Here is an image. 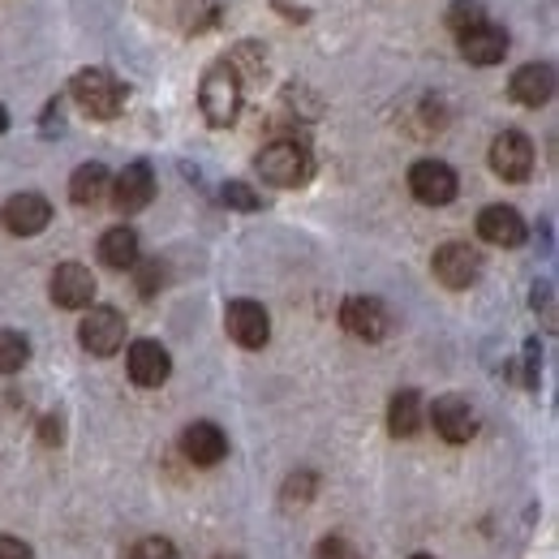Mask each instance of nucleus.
I'll return each mask as SVG.
<instances>
[{
	"instance_id": "nucleus-1",
	"label": "nucleus",
	"mask_w": 559,
	"mask_h": 559,
	"mask_svg": "<svg viewBox=\"0 0 559 559\" xmlns=\"http://www.w3.org/2000/svg\"><path fill=\"white\" fill-rule=\"evenodd\" d=\"M254 168H259V177H263L267 186L293 190V186H306V181H310V173H314V159H310L306 142L276 139V142H267V146L259 151Z\"/></svg>"
},
{
	"instance_id": "nucleus-2",
	"label": "nucleus",
	"mask_w": 559,
	"mask_h": 559,
	"mask_svg": "<svg viewBox=\"0 0 559 559\" xmlns=\"http://www.w3.org/2000/svg\"><path fill=\"white\" fill-rule=\"evenodd\" d=\"M199 104H203V117L215 130H228L241 112V78L228 61H215L203 73V86H199Z\"/></svg>"
},
{
	"instance_id": "nucleus-3",
	"label": "nucleus",
	"mask_w": 559,
	"mask_h": 559,
	"mask_svg": "<svg viewBox=\"0 0 559 559\" xmlns=\"http://www.w3.org/2000/svg\"><path fill=\"white\" fill-rule=\"evenodd\" d=\"M70 95L73 104L95 121H112L126 108V86L108 70H78L70 82Z\"/></svg>"
},
{
	"instance_id": "nucleus-4",
	"label": "nucleus",
	"mask_w": 559,
	"mask_h": 559,
	"mask_svg": "<svg viewBox=\"0 0 559 559\" xmlns=\"http://www.w3.org/2000/svg\"><path fill=\"white\" fill-rule=\"evenodd\" d=\"M78 341H82V349L95 353V357H112V353L126 345V319H121V310L91 306L82 314V323H78Z\"/></svg>"
},
{
	"instance_id": "nucleus-5",
	"label": "nucleus",
	"mask_w": 559,
	"mask_h": 559,
	"mask_svg": "<svg viewBox=\"0 0 559 559\" xmlns=\"http://www.w3.org/2000/svg\"><path fill=\"white\" fill-rule=\"evenodd\" d=\"M224 332H228V341H237L241 349H263V345L272 341V314H267L259 301L237 297V301H228V310H224Z\"/></svg>"
},
{
	"instance_id": "nucleus-6",
	"label": "nucleus",
	"mask_w": 559,
	"mask_h": 559,
	"mask_svg": "<svg viewBox=\"0 0 559 559\" xmlns=\"http://www.w3.org/2000/svg\"><path fill=\"white\" fill-rule=\"evenodd\" d=\"M430 272L443 288H469L474 280L483 276V254L469 241H448V246L435 250Z\"/></svg>"
},
{
	"instance_id": "nucleus-7",
	"label": "nucleus",
	"mask_w": 559,
	"mask_h": 559,
	"mask_svg": "<svg viewBox=\"0 0 559 559\" xmlns=\"http://www.w3.org/2000/svg\"><path fill=\"white\" fill-rule=\"evenodd\" d=\"M341 323H345L349 336L366 341V345H379L392 332V310L379 297H349L341 306Z\"/></svg>"
},
{
	"instance_id": "nucleus-8",
	"label": "nucleus",
	"mask_w": 559,
	"mask_h": 559,
	"mask_svg": "<svg viewBox=\"0 0 559 559\" xmlns=\"http://www.w3.org/2000/svg\"><path fill=\"white\" fill-rule=\"evenodd\" d=\"M409 190H414V199L426 203V207H448L456 199L461 181H456V173L443 159H418L409 168Z\"/></svg>"
},
{
	"instance_id": "nucleus-9",
	"label": "nucleus",
	"mask_w": 559,
	"mask_h": 559,
	"mask_svg": "<svg viewBox=\"0 0 559 559\" xmlns=\"http://www.w3.org/2000/svg\"><path fill=\"white\" fill-rule=\"evenodd\" d=\"M426 418L435 426V435H443L448 443H469V439L478 435V414H474V405H469L465 396H456V392L439 396V401L426 409Z\"/></svg>"
},
{
	"instance_id": "nucleus-10",
	"label": "nucleus",
	"mask_w": 559,
	"mask_h": 559,
	"mask_svg": "<svg viewBox=\"0 0 559 559\" xmlns=\"http://www.w3.org/2000/svg\"><path fill=\"white\" fill-rule=\"evenodd\" d=\"M0 224L13 233V237H39L48 224H52V203L35 190H22L13 194L4 207H0Z\"/></svg>"
},
{
	"instance_id": "nucleus-11",
	"label": "nucleus",
	"mask_w": 559,
	"mask_h": 559,
	"mask_svg": "<svg viewBox=\"0 0 559 559\" xmlns=\"http://www.w3.org/2000/svg\"><path fill=\"white\" fill-rule=\"evenodd\" d=\"M490 168L503 181H525L534 173V142L525 139L521 130H503L499 139L490 142Z\"/></svg>"
},
{
	"instance_id": "nucleus-12",
	"label": "nucleus",
	"mask_w": 559,
	"mask_h": 559,
	"mask_svg": "<svg viewBox=\"0 0 559 559\" xmlns=\"http://www.w3.org/2000/svg\"><path fill=\"white\" fill-rule=\"evenodd\" d=\"M478 237L487 246H499V250H516L525 246L530 237V224L516 207H503V203H490V207L478 211Z\"/></svg>"
},
{
	"instance_id": "nucleus-13",
	"label": "nucleus",
	"mask_w": 559,
	"mask_h": 559,
	"mask_svg": "<svg viewBox=\"0 0 559 559\" xmlns=\"http://www.w3.org/2000/svg\"><path fill=\"white\" fill-rule=\"evenodd\" d=\"M95 276H91V267H82V263H61L57 272H52V284H48V293H52V301L61 306V310H91L95 306Z\"/></svg>"
},
{
	"instance_id": "nucleus-14",
	"label": "nucleus",
	"mask_w": 559,
	"mask_h": 559,
	"mask_svg": "<svg viewBox=\"0 0 559 559\" xmlns=\"http://www.w3.org/2000/svg\"><path fill=\"white\" fill-rule=\"evenodd\" d=\"M508 95H512L521 108H543V104H551V95H556V66H551V61H530V66H521V70L512 73V82H508Z\"/></svg>"
},
{
	"instance_id": "nucleus-15",
	"label": "nucleus",
	"mask_w": 559,
	"mask_h": 559,
	"mask_svg": "<svg viewBox=\"0 0 559 559\" xmlns=\"http://www.w3.org/2000/svg\"><path fill=\"white\" fill-rule=\"evenodd\" d=\"M151 199H155V173H151V164L146 159L126 164L121 177L112 181V203H117V211L121 215H134V211L151 207Z\"/></svg>"
},
{
	"instance_id": "nucleus-16",
	"label": "nucleus",
	"mask_w": 559,
	"mask_h": 559,
	"mask_svg": "<svg viewBox=\"0 0 559 559\" xmlns=\"http://www.w3.org/2000/svg\"><path fill=\"white\" fill-rule=\"evenodd\" d=\"M181 452H186V461L190 465H219L224 456H228V435L215 426V421H190L186 430H181Z\"/></svg>"
},
{
	"instance_id": "nucleus-17",
	"label": "nucleus",
	"mask_w": 559,
	"mask_h": 559,
	"mask_svg": "<svg viewBox=\"0 0 559 559\" xmlns=\"http://www.w3.org/2000/svg\"><path fill=\"white\" fill-rule=\"evenodd\" d=\"M126 370H130V379L139 388H159L173 374V357L159 341H134L130 353H126Z\"/></svg>"
},
{
	"instance_id": "nucleus-18",
	"label": "nucleus",
	"mask_w": 559,
	"mask_h": 559,
	"mask_svg": "<svg viewBox=\"0 0 559 559\" xmlns=\"http://www.w3.org/2000/svg\"><path fill=\"white\" fill-rule=\"evenodd\" d=\"M461 52L469 66H499L508 57V31L503 26H478L469 35H461Z\"/></svg>"
},
{
	"instance_id": "nucleus-19",
	"label": "nucleus",
	"mask_w": 559,
	"mask_h": 559,
	"mask_svg": "<svg viewBox=\"0 0 559 559\" xmlns=\"http://www.w3.org/2000/svg\"><path fill=\"white\" fill-rule=\"evenodd\" d=\"M99 263L112 272H130L139 263V233L130 224H117L99 237Z\"/></svg>"
},
{
	"instance_id": "nucleus-20",
	"label": "nucleus",
	"mask_w": 559,
	"mask_h": 559,
	"mask_svg": "<svg viewBox=\"0 0 559 559\" xmlns=\"http://www.w3.org/2000/svg\"><path fill=\"white\" fill-rule=\"evenodd\" d=\"M108 194H112V177H108L104 164H82V168H73L70 199L78 207H99Z\"/></svg>"
},
{
	"instance_id": "nucleus-21",
	"label": "nucleus",
	"mask_w": 559,
	"mask_h": 559,
	"mask_svg": "<svg viewBox=\"0 0 559 559\" xmlns=\"http://www.w3.org/2000/svg\"><path fill=\"white\" fill-rule=\"evenodd\" d=\"M421 421H426V409H421L418 392H414V388L396 392L392 405H388V430H392L396 439H414L421 430Z\"/></svg>"
},
{
	"instance_id": "nucleus-22",
	"label": "nucleus",
	"mask_w": 559,
	"mask_h": 559,
	"mask_svg": "<svg viewBox=\"0 0 559 559\" xmlns=\"http://www.w3.org/2000/svg\"><path fill=\"white\" fill-rule=\"evenodd\" d=\"M31 361V341L13 328H0V374H17Z\"/></svg>"
},
{
	"instance_id": "nucleus-23",
	"label": "nucleus",
	"mask_w": 559,
	"mask_h": 559,
	"mask_svg": "<svg viewBox=\"0 0 559 559\" xmlns=\"http://www.w3.org/2000/svg\"><path fill=\"white\" fill-rule=\"evenodd\" d=\"M448 26H452L456 35H469V31L487 26V9H483V0H452V4H448Z\"/></svg>"
},
{
	"instance_id": "nucleus-24",
	"label": "nucleus",
	"mask_w": 559,
	"mask_h": 559,
	"mask_svg": "<svg viewBox=\"0 0 559 559\" xmlns=\"http://www.w3.org/2000/svg\"><path fill=\"white\" fill-rule=\"evenodd\" d=\"M219 203L233 211H259L263 207V199L246 186V181H224V190H219Z\"/></svg>"
},
{
	"instance_id": "nucleus-25",
	"label": "nucleus",
	"mask_w": 559,
	"mask_h": 559,
	"mask_svg": "<svg viewBox=\"0 0 559 559\" xmlns=\"http://www.w3.org/2000/svg\"><path fill=\"white\" fill-rule=\"evenodd\" d=\"M121 559H177V547L168 538H139L134 547H126Z\"/></svg>"
},
{
	"instance_id": "nucleus-26",
	"label": "nucleus",
	"mask_w": 559,
	"mask_h": 559,
	"mask_svg": "<svg viewBox=\"0 0 559 559\" xmlns=\"http://www.w3.org/2000/svg\"><path fill=\"white\" fill-rule=\"evenodd\" d=\"M534 314H543V328L556 332V284L551 280L534 284Z\"/></svg>"
},
{
	"instance_id": "nucleus-27",
	"label": "nucleus",
	"mask_w": 559,
	"mask_h": 559,
	"mask_svg": "<svg viewBox=\"0 0 559 559\" xmlns=\"http://www.w3.org/2000/svg\"><path fill=\"white\" fill-rule=\"evenodd\" d=\"M314 487H319V478H314V474H297V478H288V487H284V503H288V508L310 503Z\"/></svg>"
},
{
	"instance_id": "nucleus-28",
	"label": "nucleus",
	"mask_w": 559,
	"mask_h": 559,
	"mask_svg": "<svg viewBox=\"0 0 559 559\" xmlns=\"http://www.w3.org/2000/svg\"><path fill=\"white\" fill-rule=\"evenodd\" d=\"M314 559H361V551L353 547L349 538H341V534H328V538L319 543Z\"/></svg>"
},
{
	"instance_id": "nucleus-29",
	"label": "nucleus",
	"mask_w": 559,
	"mask_h": 559,
	"mask_svg": "<svg viewBox=\"0 0 559 559\" xmlns=\"http://www.w3.org/2000/svg\"><path fill=\"white\" fill-rule=\"evenodd\" d=\"M134 267H139L142 297H151V293H155V284H164V267H159V259H146V263H134Z\"/></svg>"
},
{
	"instance_id": "nucleus-30",
	"label": "nucleus",
	"mask_w": 559,
	"mask_h": 559,
	"mask_svg": "<svg viewBox=\"0 0 559 559\" xmlns=\"http://www.w3.org/2000/svg\"><path fill=\"white\" fill-rule=\"evenodd\" d=\"M0 559H35V556H31V547H26V543H17V538L0 534Z\"/></svg>"
},
{
	"instance_id": "nucleus-31",
	"label": "nucleus",
	"mask_w": 559,
	"mask_h": 559,
	"mask_svg": "<svg viewBox=\"0 0 559 559\" xmlns=\"http://www.w3.org/2000/svg\"><path fill=\"white\" fill-rule=\"evenodd\" d=\"M44 443H61V418H44Z\"/></svg>"
},
{
	"instance_id": "nucleus-32",
	"label": "nucleus",
	"mask_w": 559,
	"mask_h": 559,
	"mask_svg": "<svg viewBox=\"0 0 559 559\" xmlns=\"http://www.w3.org/2000/svg\"><path fill=\"white\" fill-rule=\"evenodd\" d=\"M9 130V112H4V104H0V134Z\"/></svg>"
},
{
	"instance_id": "nucleus-33",
	"label": "nucleus",
	"mask_w": 559,
	"mask_h": 559,
	"mask_svg": "<svg viewBox=\"0 0 559 559\" xmlns=\"http://www.w3.org/2000/svg\"><path fill=\"white\" fill-rule=\"evenodd\" d=\"M414 559H435V556H414Z\"/></svg>"
}]
</instances>
